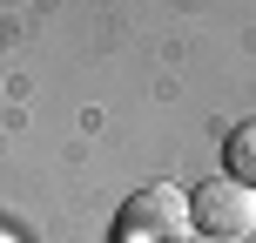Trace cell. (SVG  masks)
<instances>
[{"label":"cell","mask_w":256,"mask_h":243,"mask_svg":"<svg viewBox=\"0 0 256 243\" xmlns=\"http://www.w3.org/2000/svg\"><path fill=\"white\" fill-rule=\"evenodd\" d=\"M222 155H230V182H243V189H256V122H243V128H236Z\"/></svg>","instance_id":"3"},{"label":"cell","mask_w":256,"mask_h":243,"mask_svg":"<svg viewBox=\"0 0 256 243\" xmlns=\"http://www.w3.org/2000/svg\"><path fill=\"white\" fill-rule=\"evenodd\" d=\"M189 230H202L209 243H243L256 230V189H243L230 176L189 189Z\"/></svg>","instance_id":"1"},{"label":"cell","mask_w":256,"mask_h":243,"mask_svg":"<svg viewBox=\"0 0 256 243\" xmlns=\"http://www.w3.org/2000/svg\"><path fill=\"white\" fill-rule=\"evenodd\" d=\"M182 230H189V196L168 182H148L142 196H128L115 243H182Z\"/></svg>","instance_id":"2"}]
</instances>
